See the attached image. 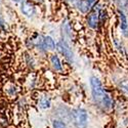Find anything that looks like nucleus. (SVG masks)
Wrapping results in <instances>:
<instances>
[{
  "mask_svg": "<svg viewBox=\"0 0 128 128\" xmlns=\"http://www.w3.org/2000/svg\"><path fill=\"white\" fill-rule=\"evenodd\" d=\"M22 12L24 14L31 16L32 14H34V7L32 4H30L29 2H23L22 4Z\"/></svg>",
  "mask_w": 128,
  "mask_h": 128,
  "instance_id": "obj_6",
  "label": "nucleus"
},
{
  "mask_svg": "<svg viewBox=\"0 0 128 128\" xmlns=\"http://www.w3.org/2000/svg\"><path fill=\"white\" fill-rule=\"evenodd\" d=\"M53 127L54 128H67L66 124L60 120H56L54 122H53Z\"/></svg>",
  "mask_w": 128,
  "mask_h": 128,
  "instance_id": "obj_11",
  "label": "nucleus"
},
{
  "mask_svg": "<svg viewBox=\"0 0 128 128\" xmlns=\"http://www.w3.org/2000/svg\"><path fill=\"white\" fill-rule=\"evenodd\" d=\"M56 49L65 56L69 62H73V52L70 48V46L67 44V42L65 41H60L56 44Z\"/></svg>",
  "mask_w": 128,
  "mask_h": 128,
  "instance_id": "obj_3",
  "label": "nucleus"
},
{
  "mask_svg": "<svg viewBox=\"0 0 128 128\" xmlns=\"http://www.w3.org/2000/svg\"><path fill=\"white\" fill-rule=\"evenodd\" d=\"M40 106L42 109H48L50 106V100L48 98H42L40 100Z\"/></svg>",
  "mask_w": 128,
  "mask_h": 128,
  "instance_id": "obj_10",
  "label": "nucleus"
},
{
  "mask_svg": "<svg viewBox=\"0 0 128 128\" xmlns=\"http://www.w3.org/2000/svg\"><path fill=\"white\" fill-rule=\"evenodd\" d=\"M16 1H20V0H16Z\"/></svg>",
  "mask_w": 128,
  "mask_h": 128,
  "instance_id": "obj_14",
  "label": "nucleus"
},
{
  "mask_svg": "<svg viewBox=\"0 0 128 128\" xmlns=\"http://www.w3.org/2000/svg\"><path fill=\"white\" fill-rule=\"evenodd\" d=\"M90 5H91V3L88 1V0H78L77 1V7L83 14L87 12L90 9Z\"/></svg>",
  "mask_w": 128,
  "mask_h": 128,
  "instance_id": "obj_4",
  "label": "nucleus"
},
{
  "mask_svg": "<svg viewBox=\"0 0 128 128\" xmlns=\"http://www.w3.org/2000/svg\"><path fill=\"white\" fill-rule=\"evenodd\" d=\"M119 14H120V18H121V30L124 32H127V29H128V24H127V18L125 16V14L119 10Z\"/></svg>",
  "mask_w": 128,
  "mask_h": 128,
  "instance_id": "obj_8",
  "label": "nucleus"
},
{
  "mask_svg": "<svg viewBox=\"0 0 128 128\" xmlns=\"http://www.w3.org/2000/svg\"><path fill=\"white\" fill-rule=\"evenodd\" d=\"M98 24V12H92L88 16V26L92 29H95Z\"/></svg>",
  "mask_w": 128,
  "mask_h": 128,
  "instance_id": "obj_5",
  "label": "nucleus"
},
{
  "mask_svg": "<svg viewBox=\"0 0 128 128\" xmlns=\"http://www.w3.org/2000/svg\"><path fill=\"white\" fill-rule=\"evenodd\" d=\"M50 60H51V64H52L53 68H54L56 70H58V71H60L62 70V65H60V58L56 56H51Z\"/></svg>",
  "mask_w": 128,
  "mask_h": 128,
  "instance_id": "obj_9",
  "label": "nucleus"
},
{
  "mask_svg": "<svg viewBox=\"0 0 128 128\" xmlns=\"http://www.w3.org/2000/svg\"><path fill=\"white\" fill-rule=\"evenodd\" d=\"M114 1L118 4V6L121 7V8H124V7H126L128 5V0H114Z\"/></svg>",
  "mask_w": 128,
  "mask_h": 128,
  "instance_id": "obj_12",
  "label": "nucleus"
},
{
  "mask_svg": "<svg viewBox=\"0 0 128 128\" xmlns=\"http://www.w3.org/2000/svg\"><path fill=\"white\" fill-rule=\"evenodd\" d=\"M90 86H91L92 98L95 104H98L102 109H110L112 106V100L110 95L106 92L100 81L96 77H91Z\"/></svg>",
  "mask_w": 128,
  "mask_h": 128,
  "instance_id": "obj_1",
  "label": "nucleus"
},
{
  "mask_svg": "<svg viewBox=\"0 0 128 128\" xmlns=\"http://www.w3.org/2000/svg\"><path fill=\"white\" fill-rule=\"evenodd\" d=\"M73 120L77 128H86L88 125L87 112L84 109H76L73 111Z\"/></svg>",
  "mask_w": 128,
  "mask_h": 128,
  "instance_id": "obj_2",
  "label": "nucleus"
},
{
  "mask_svg": "<svg viewBox=\"0 0 128 128\" xmlns=\"http://www.w3.org/2000/svg\"><path fill=\"white\" fill-rule=\"evenodd\" d=\"M44 45L48 48V49H50V50H53L56 48V43H54V41H53V39L51 38V37H49V36H46V37H44Z\"/></svg>",
  "mask_w": 128,
  "mask_h": 128,
  "instance_id": "obj_7",
  "label": "nucleus"
},
{
  "mask_svg": "<svg viewBox=\"0 0 128 128\" xmlns=\"http://www.w3.org/2000/svg\"><path fill=\"white\" fill-rule=\"evenodd\" d=\"M2 24H3V22H2V18H0V27H1V26H2Z\"/></svg>",
  "mask_w": 128,
  "mask_h": 128,
  "instance_id": "obj_13",
  "label": "nucleus"
}]
</instances>
